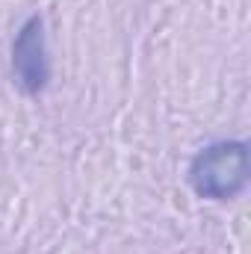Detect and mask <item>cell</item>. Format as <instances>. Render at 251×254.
Instances as JSON below:
<instances>
[{
	"instance_id": "6da1fadb",
	"label": "cell",
	"mask_w": 251,
	"mask_h": 254,
	"mask_svg": "<svg viewBox=\"0 0 251 254\" xmlns=\"http://www.w3.org/2000/svg\"><path fill=\"white\" fill-rule=\"evenodd\" d=\"M189 187L198 198L231 201L249 184V145L240 139H222L201 148L189 163Z\"/></svg>"
},
{
	"instance_id": "7a4b0ae2",
	"label": "cell",
	"mask_w": 251,
	"mask_h": 254,
	"mask_svg": "<svg viewBox=\"0 0 251 254\" xmlns=\"http://www.w3.org/2000/svg\"><path fill=\"white\" fill-rule=\"evenodd\" d=\"M51 80V60H48V39L42 15H33L21 24L12 42V83L18 92L36 98L45 92Z\"/></svg>"
}]
</instances>
